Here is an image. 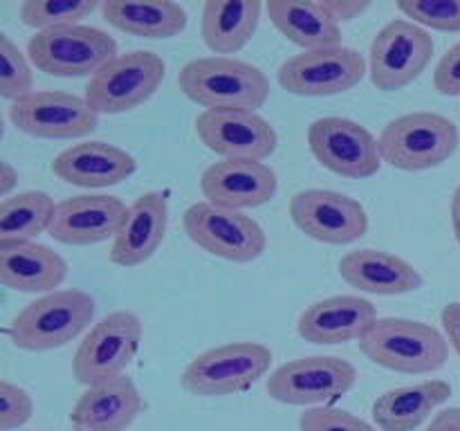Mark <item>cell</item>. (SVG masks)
I'll use <instances>...</instances> for the list:
<instances>
[{
  "label": "cell",
  "mask_w": 460,
  "mask_h": 431,
  "mask_svg": "<svg viewBox=\"0 0 460 431\" xmlns=\"http://www.w3.org/2000/svg\"><path fill=\"white\" fill-rule=\"evenodd\" d=\"M178 88L205 110L256 112L270 99L268 75L232 57L191 58L180 70Z\"/></svg>",
  "instance_id": "1"
},
{
  "label": "cell",
  "mask_w": 460,
  "mask_h": 431,
  "mask_svg": "<svg viewBox=\"0 0 460 431\" xmlns=\"http://www.w3.org/2000/svg\"><path fill=\"white\" fill-rule=\"evenodd\" d=\"M126 214L128 207L117 196L81 193L57 202L48 233L61 245H99V242L115 241Z\"/></svg>",
  "instance_id": "17"
},
{
  "label": "cell",
  "mask_w": 460,
  "mask_h": 431,
  "mask_svg": "<svg viewBox=\"0 0 460 431\" xmlns=\"http://www.w3.org/2000/svg\"><path fill=\"white\" fill-rule=\"evenodd\" d=\"M7 117L21 133L39 139H79L99 126L85 97L61 90H34L13 101Z\"/></svg>",
  "instance_id": "14"
},
{
  "label": "cell",
  "mask_w": 460,
  "mask_h": 431,
  "mask_svg": "<svg viewBox=\"0 0 460 431\" xmlns=\"http://www.w3.org/2000/svg\"><path fill=\"white\" fill-rule=\"evenodd\" d=\"M196 135L220 160L265 162L279 146L274 126L252 110L200 112L196 117Z\"/></svg>",
  "instance_id": "16"
},
{
  "label": "cell",
  "mask_w": 460,
  "mask_h": 431,
  "mask_svg": "<svg viewBox=\"0 0 460 431\" xmlns=\"http://www.w3.org/2000/svg\"><path fill=\"white\" fill-rule=\"evenodd\" d=\"M290 216L305 236L323 245H350L368 232V214L362 202L332 189L295 193Z\"/></svg>",
  "instance_id": "15"
},
{
  "label": "cell",
  "mask_w": 460,
  "mask_h": 431,
  "mask_svg": "<svg viewBox=\"0 0 460 431\" xmlns=\"http://www.w3.org/2000/svg\"><path fill=\"white\" fill-rule=\"evenodd\" d=\"M34 92V75L30 58L21 52L9 34H0V97L18 101Z\"/></svg>",
  "instance_id": "31"
},
{
  "label": "cell",
  "mask_w": 460,
  "mask_h": 431,
  "mask_svg": "<svg viewBox=\"0 0 460 431\" xmlns=\"http://www.w3.org/2000/svg\"><path fill=\"white\" fill-rule=\"evenodd\" d=\"M115 57H119L117 40L90 25L36 31L27 40V58L31 66L58 79H90Z\"/></svg>",
  "instance_id": "6"
},
{
  "label": "cell",
  "mask_w": 460,
  "mask_h": 431,
  "mask_svg": "<svg viewBox=\"0 0 460 431\" xmlns=\"http://www.w3.org/2000/svg\"><path fill=\"white\" fill-rule=\"evenodd\" d=\"M103 21L137 39H173L187 30V12L173 0H103Z\"/></svg>",
  "instance_id": "27"
},
{
  "label": "cell",
  "mask_w": 460,
  "mask_h": 431,
  "mask_svg": "<svg viewBox=\"0 0 460 431\" xmlns=\"http://www.w3.org/2000/svg\"><path fill=\"white\" fill-rule=\"evenodd\" d=\"M434 88L443 97H460V40L440 57L434 70Z\"/></svg>",
  "instance_id": "35"
},
{
  "label": "cell",
  "mask_w": 460,
  "mask_h": 431,
  "mask_svg": "<svg viewBox=\"0 0 460 431\" xmlns=\"http://www.w3.org/2000/svg\"><path fill=\"white\" fill-rule=\"evenodd\" d=\"M364 357L404 375H427L447 364L449 341L436 326L416 319H377L359 339Z\"/></svg>",
  "instance_id": "2"
},
{
  "label": "cell",
  "mask_w": 460,
  "mask_h": 431,
  "mask_svg": "<svg viewBox=\"0 0 460 431\" xmlns=\"http://www.w3.org/2000/svg\"><path fill=\"white\" fill-rule=\"evenodd\" d=\"M34 413V400L22 386L13 382H0V429L13 431L27 425Z\"/></svg>",
  "instance_id": "34"
},
{
  "label": "cell",
  "mask_w": 460,
  "mask_h": 431,
  "mask_svg": "<svg viewBox=\"0 0 460 431\" xmlns=\"http://www.w3.org/2000/svg\"><path fill=\"white\" fill-rule=\"evenodd\" d=\"M377 321L376 305L358 295H335L314 301L296 319L301 339L319 346L359 341Z\"/></svg>",
  "instance_id": "19"
},
{
  "label": "cell",
  "mask_w": 460,
  "mask_h": 431,
  "mask_svg": "<svg viewBox=\"0 0 460 431\" xmlns=\"http://www.w3.org/2000/svg\"><path fill=\"white\" fill-rule=\"evenodd\" d=\"M368 72L362 54L346 45L308 49L279 67V84L296 97H335L353 90Z\"/></svg>",
  "instance_id": "12"
},
{
  "label": "cell",
  "mask_w": 460,
  "mask_h": 431,
  "mask_svg": "<svg viewBox=\"0 0 460 431\" xmlns=\"http://www.w3.org/2000/svg\"><path fill=\"white\" fill-rule=\"evenodd\" d=\"M265 4L261 0H207L200 13V34L216 57L236 54L256 34Z\"/></svg>",
  "instance_id": "26"
},
{
  "label": "cell",
  "mask_w": 460,
  "mask_h": 431,
  "mask_svg": "<svg viewBox=\"0 0 460 431\" xmlns=\"http://www.w3.org/2000/svg\"><path fill=\"white\" fill-rule=\"evenodd\" d=\"M337 272L350 287L367 295L398 296L422 287V274L407 259L371 247L341 256Z\"/></svg>",
  "instance_id": "23"
},
{
  "label": "cell",
  "mask_w": 460,
  "mask_h": 431,
  "mask_svg": "<svg viewBox=\"0 0 460 431\" xmlns=\"http://www.w3.org/2000/svg\"><path fill=\"white\" fill-rule=\"evenodd\" d=\"M166 227H169V200L164 193H142L128 207L124 224L108 251V259L117 268H139L160 250Z\"/></svg>",
  "instance_id": "21"
},
{
  "label": "cell",
  "mask_w": 460,
  "mask_h": 431,
  "mask_svg": "<svg viewBox=\"0 0 460 431\" xmlns=\"http://www.w3.org/2000/svg\"><path fill=\"white\" fill-rule=\"evenodd\" d=\"M102 7L97 0H25L21 3L18 16L22 25L36 31L57 30V27L81 25L94 9Z\"/></svg>",
  "instance_id": "30"
},
{
  "label": "cell",
  "mask_w": 460,
  "mask_h": 431,
  "mask_svg": "<svg viewBox=\"0 0 460 431\" xmlns=\"http://www.w3.org/2000/svg\"><path fill=\"white\" fill-rule=\"evenodd\" d=\"M272 25L304 52L341 45V25L319 0H270L265 3Z\"/></svg>",
  "instance_id": "28"
},
{
  "label": "cell",
  "mask_w": 460,
  "mask_h": 431,
  "mask_svg": "<svg viewBox=\"0 0 460 431\" xmlns=\"http://www.w3.org/2000/svg\"><path fill=\"white\" fill-rule=\"evenodd\" d=\"M277 189V171L256 160H218L207 166L200 178L207 202L234 211L268 205Z\"/></svg>",
  "instance_id": "18"
},
{
  "label": "cell",
  "mask_w": 460,
  "mask_h": 431,
  "mask_svg": "<svg viewBox=\"0 0 460 431\" xmlns=\"http://www.w3.org/2000/svg\"><path fill=\"white\" fill-rule=\"evenodd\" d=\"M407 21L436 31H460V0H402L395 4Z\"/></svg>",
  "instance_id": "32"
},
{
  "label": "cell",
  "mask_w": 460,
  "mask_h": 431,
  "mask_svg": "<svg viewBox=\"0 0 460 431\" xmlns=\"http://www.w3.org/2000/svg\"><path fill=\"white\" fill-rule=\"evenodd\" d=\"M382 160L409 173L443 166L458 151V126L438 112H407L382 128Z\"/></svg>",
  "instance_id": "4"
},
{
  "label": "cell",
  "mask_w": 460,
  "mask_h": 431,
  "mask_svg": "<svg viewBox=\"0 0 460 431\" xmlns=\"http://www.w3.org/2000/svg\"><path fill=\"white\" fill-rule=\"evenodd\" d=\"M67 277L61 254L40 242H0V283L13 292L49 295Z\"/></svg>",
  "instance_id": "24"
},
{
  "label": "cell",
  "mask_w": 460,
  "mask_h": 431,
  "mask_svg": "<svg viewBox=\"0 0 460 431\" xmlns=\"http://www.w3.org/2000/svg\"><path fill=\"white\" fill-rule=\"evenodd\" d=\"M166 75L160 54L130 49L112 58L85 84V101L97 115H121L146 103Z\"/></svg>",
  "instance_id": "7"
},
{
  "label": "cell",
  "mask_w": 460,
  "mask_h": 431,
  "mask_svg": "<svg viewBox=\"0 0 460 431\" xmlns=\"http://www.w3.org/2000/svg\"><path fill=\"white\" fill-rule=\"evenodd\" d=\"M449 214H452V227H454V236H456L458 245H460V184L456 187L452 196V207H449Z\"/></svg>",
  "instance_id": "40"
},
{
  "label": "cell",
  "mask_w": 460,
  "mask_h": 431,
  "mask_svg": "<svg viewBox=\"0 0 460 431\" xmlns=\"http://www.w3.org/2000/svg\"><path fill=\"white\" fill-rule=\"evenodd\" d=\"M57 202L45 191H21L0 202V242H34L49 232Z\"/></svg>",
  "instance_id": "29"
},
{
  "label": "cell",
  "mask_w": 460,
  "mask_h": 431,
  "mask_svg": "<svg viewBox=\"0 0 460 431\" xmlns=\"http://www.w3.org/2000/svg\"><path fill=\"white\" fill-rule=\"evenodd\" d=\"M358 384V368L332 355H310L281 364L265 380L272 400L290 407H331Z\"/></svg>",
  "instance_id": "8"
},
{
  "label": "cell",
  "mask_w": 460,
  "mask_h": 431,
  "mask_svg": "<svg viewBox=\"0 0 460 431\" xmlns=\"http://www.w3.org/2000/svg\"><path fill=\"white\" fill-rule=\"evenodd\" d=\"M182 229L193 245L229 263H252L268 250V233L252 216L207 200L184 211Z\"/></svg>",
  "instance_id": "10"
},
{
  "label": "cell",
  "mask_w": 460,
  "mask_h": 431,
  "mask_svg": "<svg viewBox=\"0 0 460 431\" xmlns=\"http://www.w3.org/2000/svg\"><path fill=\"white\" fill-rule=\"evenodd\" d=\"M308 146L323 169L349 180L373 178L385 164L376 135L349 117L314 119Z\"/></svg>",
  "instance_id": "13"
},
{
  "label": "cell",
  "mask_w": 460,
  "mask_h": 431,
  "mask_svg": "<svg viewBox=\"0 0 460 431\" xmlns=\"http://www.w3.org/2000/svg\"><path fill=\"white\" fill-rule=\"evenodd\" d=\"M452 384L445 380H422L395 386L377 395L371 407L373 422L382 431H416L431 413L449 402Z\"/></svg>",
  "instance_id": "25"
},
{
  "label": "cell",
  "mask_w": 460,
  "mask_h": 431,
  "mask_svg": "<svg viewBox=\"0 0 460 431\" xmlns=\"http://www.w3.org/2000/svg\"><path fill=\"white\" fill-rule=\"evenodd\" d=\"M144 411V398L133 377L85 386L70 411L72 431H126Z\"/></svg>",
  "instance_id": "20"
},
{
  "label": "cell",
  "mask_w": 460,
  "mask_h": 431,
  "mask_svg": "<svg viewBox=\"0 0 460 431\" xmlns=\"http://www.w3.org/2000/svg\"><path fill=\"white\" fill-rule=\"evenodd\" d=\"M337 22H350L371 9V0H319Z\"/></svg>",
  "instance_id": "36"
},
{
  "label": "cell",
  "mask_w": 460,
  "mask_h": 431,
  "mask_svg": "<svg viewBox=\"0 0 460 431\" xmlns=\"http://www.w3.org/2000/svg\"><path fill=\"white\" fill-rule=\"evenodd\" d=\"M137 171V162L124 148L108 142H81L58 153L52 173L81 189H106L121 184Z\"/></svg>",
  "instance_id": "22"
},
{
  "label": "cell",
  "mask_w": 460,
  "mask_h": 431,
  "mask_svg": "<svg viewBox=\"0 0 460 431\" xmlns=\"http://www.w3.org/2000/svg\"><path fill=\"white\" fill-rule=\"evenodd\" d=\"M97 305L84 290L66 287L30 301L9 323V339L16 348L54 350L70 344L93 323Z\"/></svg>",
  "instance_id": "3"
},
{
  "label": "cell",
  "mask_w": 460,
  "mask_h": 431,
  "mask_svg": "<svg viewBox=\"0 0 460 431\" xmlns=\"http://www.w3.org/2000/svg\"><path fill=\"white\" fill-rule=\"evenodd\" d=\"M436 43L425 27L395 18L371 40L368 76L382 92H395L411 85L434 58Z\"/></svg>",
  "instance_id": "11"
},
{
  "label": "cell",
  "mask_w": 460,
  "mask_h": 431,
  "mask_svg": "<svg viewBox=\"0 0 460 431\" xmlns=\"http://www.w3.org/2000/svg\"><path fill=\"white\" fill-rule=\"evenodd\" d=\"M299 431H377V427L346 409L317 407L301 413Z\"/></svg>",
  "instance_id": "33"
},
{
  "label": "cell",
  "mask_w": 460,
  "mask_h": 431,
  "mask_svg": "<svg viewBox=\"0 0 460 431\" xmlns=\"http://www.w3.org/2000/svg\"><path fill=\"white\" fill-rule=\"evenodd\" d=\"M440 323H443L445 337H447L449 346L456 350L460 357V301H452L440 312Z\"/></svg>",
  "instance_id": "37"
},
{
  "label": "cell",
  "mask_w": 460,
  "mask_h": 431,
  "mask_svg": "<svg viewBox=\"0 0 460 431\" xmlns=\"http://www.w3.org/2000/svg\"><path fill=\"white\" fill-rule=\"evenodd\" d=\"M142 319L133 310H115L99 319L72 357V377L79 384L93 386L99 382L126 375V368L142 346Z\"/></svg>",
  "instance_id": "9"
},
{
  "label": "cell",
  "mask_w": 460,
  "mask_h": 431,
  "mask_svg": "<svg viewBox=\"0 0 460 431\" xmlns=\"http://www.w3.org/2000/svg\"><path fill=\"white\" fill-rule=\"evenodd\" d=\"M18 187V171L13 169L12 162L3 160L0 162V196L9 198L13 196V189Z\"/></svg>",
  "instance_id": "39"
},
{
  "label": "cell",
  "mask_w": 460,
  "mask_h": 431,
  "mask_svg": "<svg viewBox=\"0 0 460 431\" xmlns=\"http://www.w3.org/2000/svg\"><path fill=\"white\" fill-rule=\"evenodd\" d=\"M425 431H460V407H449L436 413Z\"/></svg>",
  "instance_id": "38"
},
{
  "label": "cell",
  "mask_w": 460,
  "mask_h": 431,
  "mask_svg": "<svg viewBox=\"0 0 460 431\" xmlns=\"http://www.w3.org/2000/svg\"><path fill=\"white\" fill-rule=\"evenodd\" d=\"M272 366V350L259 341L214 346L187 364L180 386L196 398H220L252 389Z\"/></svg>",
  "instance_id": "5"
}]
</instances>
